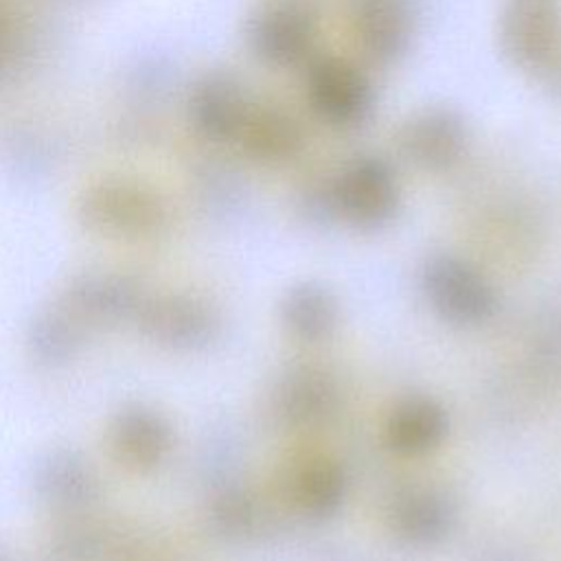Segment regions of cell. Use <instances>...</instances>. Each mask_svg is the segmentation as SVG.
Masks as SVG:
<instances>
[{
  "label": "cell",
  "mask_w": 561,
  "mask_h": 561,
  "mask_svg": "<svg viewBox=\"0 0 561 561\" xmlns=\"http://www.w3.org/2000/svg\"><path fill=\"white\" fill-rule=\"evenodd\" d=\"M252 48L274 66H296L318 39V13L307 0H267L250 22Z\"/></svg>",
  "instance_id": "cell-2"
},
{
  "label": "cell",
  "mask_w": 561,
  "mask_h": 561,
  "mask_svg": "<svg viewBox=\"0 0 561 561\" xmlns=\"http://www.w3.org/2000/svg\"><path fill=\"white\" fill-rule=\"evenodd\" d=\"M285 316L289 327L302 337L322 335L333 322V302L320 287L307 285L289 294Z\"/></svg>",
  "instance_id": "cell-11"
},
{
  "label": "cell",
  "mask_w": 561,
  "mask_h": 561,
  "mask_svg": "<svg viewBox=\"0 0 561 561\" xmlns=\"http://www.w3.org/2000/svg\"><path fill=\"white\" fill-rule=\"evenodd\" d=\"M307 96L316 114L331 125L359 123L373 103L366 75L355 64L340 57H324L311 66Z\"/></svg>",
  "instance_id": "cell-3"
},
{
  "label": "cell",
  "mask_w": 561,
  "mask_h": 561,
  "mask_svg": "<svg viewBox=\"0 0 561 561\" xmlns=\"http://www.w3.org/2000/svg\"><path fill=\"white\" fill-rule=\"evenodd\" d=\"M449 513L443 500L430 493H412L397 508L399 530L414 541H430L440 537L447 528Z\"/></svg>",
  "instance_id": "cell-10"
},
{
  "label": "cell",
  "mask_w": 561,
  "mask_h": 561,
  "mask_svg": "<svg viewBox=\"0 0 561 561\" xmlns=\"http://www.w3.org/2000/svg\"><path fill=\"white\" fill-rule=\"evenodd\" d=\"M333 195L351 221L375 226L392 215L397 206V182L383 160L359 158L340 173Z\"/></svg>",
  "instance_id": "cell-5"
},
{
  "label": "cell",
  "mask_w": 561,
  "mask_h": 561,
  "mask_svg": "<svg viewBox=\"0 0 561 561\" xmlns=\"http://www.w3.org/2000/svg\"><path fill=\"white\" fill-rule=\"evenodd\" d=\"M445 430L443 412L425 399L408 401L390 421V440L401 451H423L432 447Z\"/></svg>",
  "instance_id": "cell-9"
},
{
  "label": "cell",
  "mask_w": 561,
  "mask_h": 561,
  "mask_svg": "<svg viewBox=\"0 0 561 561\" xmlns=\"http://www.w3.org/2000/svg\"><path fill=\"white\" fill-rule=\"evenodd\" d=\"M342 489V473L329 462L309 465L296 482L298 500L311 513H329L340 502Z\"/></svg>",
  "instance_id": "cell-12"
},
{
  "label": "cell",
  "mask_w": 561,
  "mask_h": 561,
  "mask_svg": "<svg viewBox=\"0 0 561 561\" xmlns=\"http://www.w3.org/2000/svg\"><path fill=\"white\" fill-rule=\"evenodd\" d=\"M425 283L436 309L456 322H478L493 311L491 287L458 259H434L427 265Z\"/></svg>",
  "instance_id": "cell-6"
},
{
  "label": "cell",
  "mask_w": 561,
  "mask_h": 561,
  "mask_svg": "<svg viewBox=\"0 0 561 561\" xmlns=\"http://www.w3.org/2000/svg\"><path fill=\"white\" fill-rule=\"evenodd\" d=\"M245 149L263 160L283 162L302 149V131L296 118L276 105H261L248 110L239 129Z\"/></svg>",
  "instance_id": "cell-8"
},
{
  "label": "cell",
  "mask_w": 561,
  "mask_h": 561,
  "mask_svg": "<svg viewBox=\"0 0 561 561\" xmlns=\"http://www.w3.org/2000/svg\"><path fill=\"white\" fill-rule=\"evenodd\" d=\"M397 145L410 162L443 171L460 160L467 145V127L454 110L430 107L401 125Z\"/></svg>",
  "instance_id": "cell-4"
},
{
  "label": "cell",
  "mask_w": 561,
  "mask_h": 561,
  "mask_svg": "<svg viewBox=\"0 0 561 561\" xmlns=\"http://www.w3.org/2000/svg\"><path fill=\"white\" fill-rule=\"evenodd\" d=\"M351 31L375 61H394L410 44L412 11L408 0H353Z\"/></svg>",
  "instance_id": "cell-7"
},
{
  "label": "cell",
  "mask_w": 561,
  "mask_h": 561,
  "mask_svg": "<svg viewBox=\"0 0 561 561\" xmlns=\"http://www.w3.org/2000/svg\"><path fill=\"white\" fill-rule=\"evenodd\" d=\"M500 39L524 70L552 72L561 66V13L550 0H513L502 15Z\"/></svg>",
  "instance_id": "cell-1"
}]
</instances>
